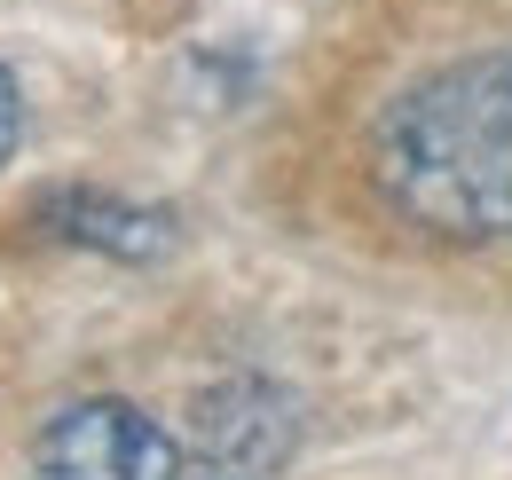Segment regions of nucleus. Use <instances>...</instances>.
<instances>
[{
    "label": "nucleus",
    "mask_w": 512,
    "mask_h": 480,
    "mask_svg": "<svg viewBox=\"0 0 512 480\" xmlns=\"http://www.w3.org/2000/svg\"><path fill=\"white\" fill-rule=\"evenodd\" d=\"M48 229L71 244H95V252H111V260H158L174 229H166V213H150V205H127V197H103V189H64V197H48Z\"/></svg>",
    "instance_id": "obj_4"
},
{
    "label": "nucleus",
    "mask_w": 512,
    "mask_h": 480,
    "mask_svg": "<svg viewBox=\"0 0 512 480\" xmlns=\"http://www.w3.org/2000/svg\"><path fill=\"white\" fill-rule=\"evenodd\" d=\"M386 205L442 244L512 237V56H465L379 119Z\"/></svg>",
    "instance_id": "obj_1"
},
{
    "label": "nucleus",
    "mask_w": 512,
    "mask_h": 480,
    "mask_svg": "<svg viewBox=\"0 0 512 480\" xmlns=\"http://www.w3.org/2000/svg\"><path fill=\"white\" fill-rule=\"evenodd\" d=\"M32 473L40 480H182V441L150 410H134L119 394H87L64 402L56 418L32 433Z\"/></svg>",
    "instance_id": "obj_2"
},
{
    "label": "nucleus",
    "mask_w": 512,
    "mask_h": 480,
    "mask_svg": "<svg viewBox=\"0 0 512 480\" xmlns=\"http://www.w3.org/2000/svg\"><path fill=\"white\" fill-rule=\"evenodd\" d=\"M16 126H24V95H16V79L0 71V158L16 150Z\"/></svg>",
    "instance_id": "obj_5"
},
{
    "label": "nucleus",
    "mask_w": 512,
    "mask_h": 480,
    "mask_svg": "<svg viewBox=\"0 0 512 480\" xmlns=\"http://www.w3.org/2000/svg\"><path fill=\"white\" fill-rule=\"evenodd\" d=\"M300 449V402L268 378H221L190 410V480H276Z\"/></svg>",
    "instance_id": "obj_3"
}]
</instances>
